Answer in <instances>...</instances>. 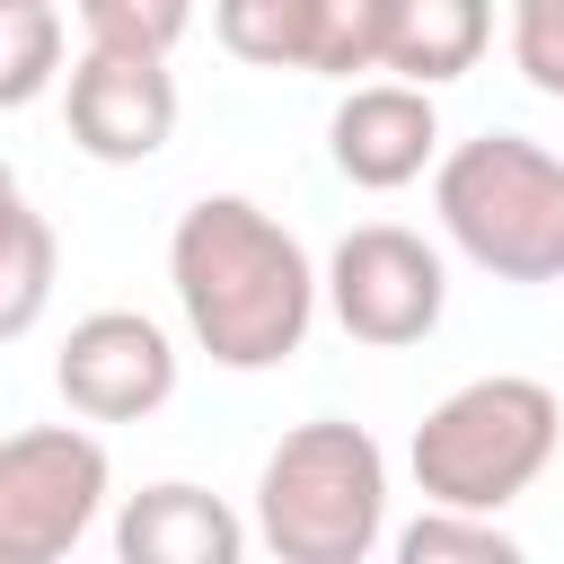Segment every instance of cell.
Wrapping results in <instances>:
<instances>
[{"label":"cell","mask_w":564,"mask_h":564,"mask_svg":"<svg viewBox=\"0 0 564 564\" xmlns=\"http://www.w3.org/2000/svg\"><path fill=\"white\" fill-rule=\"evenodd\" d=\"M106 441L88 423H35L0 441V564H62L106 511Z\"/></svg>","instance_id":"obj_5"},{"label":"cell","mask_w":564,"mask_h":564,"mask_svg":"<svg viewBox=\"0 0 564 564\" xmlns=\"http://www.w3.org/2000/svg\"><path fill=\"white\" fill-rule=\"evenodd\" d=\"M167 282H176V308H185V335L256 379V370H282L308 326H317V264L308 247L247 194H203L176 212L167 229Z\"/></svg>","instance_id":"obj_1"},{"label":"cell","mask_w":564,"mask_h":564,"mask_svg":"<svg viewBox=\"0 0 564 564\" xmlns=\"http://www.w3.org/2000/svg\"><path fill=\"white\" fill-rule=\"evenodd\" d=\"M388 546L397 564H520V538L502 529V511H449V502H423V520H405Z\"/></svg>","instance_id":"obj_14"},{"label":"cell","mask_w":564,"mask_h":564,"mask_svg":"<svg viewBox=\"0 0 564 564\" xmlns=\"http://www.w3.org/2000/svg\"><path fill=\"white\" fill-rule=\"evenodd\" d=\"M247 538L282 564H361L388 538V449L344 414L291 423L256 467Z\"/></svg>","instance_id":"obj_2"},{"label":"cell","mask_w":564,"mask_h":564,"mask_svg":"<svg viewBox=\"0 0 564 564\" xmlns=\"http://www.w3.org/2000/svg\"><path fill=\"white\" fill-rule=\"evenodd\" d=\"M115 555L123 564H238L247 555V520L220 494L167 476V485H141L115 511Z\"/></svg>","instance_id":"obj_10"},{"label":"cell","mask_w":564,"mask_h":564,"mask_svg":"<svg viewBox=\"0 0 564 564\" xmlns=\"http://www.w3.org/2000/svg\"><path fill=\"white\" fill-rule=\"evenodd\" d=\"M62 123L97 167H141L176 141V70L167 53H115L88 44L62 70Z\"/></svg>","instance_id":"obj_7"},{"label":"cell","mask_w":564,"mask_h":564,"mask_svg":"<svg viewBox=\"0 0 564 564\" xmlns=\"http://www.w3.org/2000/svg\"><path fill=\"white\" fill-rule=\"evenodd\" d=\"M212 35L247 70H308V0H212Z\"/></svg>","instance_id":"obj_13"},{"label":"cell","mask_w":564,"mask_h":564,"mask_svg":"<svg viewBox=\"0 0 564 564\" xmlns=\"http://www.w3.org/2000/svg\"><path fill=\"white\" fill-rule=\"evenodd\" d=\"M88 44H115V53H176L185 26H194V0H70Z\"/></svg>","instance_id":"obj_17"},{"label":"cell","mask_w":564,"mask_h":564,"mask_svg":"<svg viewBox=\"0 0 564 564\" xmlns=\"http://www.w3.org/2000/svg\"><path fill=\"white\" fill-rule=\"evenodd\" d=\"M62 79V9L53 0H0V115L35 106Z\"/></svg>","instance_id":"obj_15"},{"label":"cell","mask_w":564,"mask_h":564,"mask_svg":"<svg viewBox=\"0 0 564 564\" xmlns=\"http://www.w3.org/2000/svg\"><path fill=\"white\" fill-rule=\"evenodd\" d=\"M53 388L79 423H141L176 397V344L141 308H88L53 352Z\"/></svg>","instance_id":"obj_8"},{"label":"cell","mask_w":564,"mask_h":564,"mask_svg":"<svg viewBox=\"0 0 564 564\" xmlns=\"http://www.w3.org/2000/svg\"><path fill=\"white\" fill-rule=\"evenodd\" d=\"M511 70L538 97H564V0H511Z\"/></svg>","instance_id":"obj_18"},{"label":"cell","mask_w":564,"mask_h":564,"mask_svg":"<svg viewBox=\"0 0 564 564\" xmlns=\"http://www.w3.org/2000/svg\"><path fill=\"white\" fill-rule=\"evenodd\" d=\"M388 18L397 0H308V70L317 79H352L388 62Z\"/></svg>","instance_id":"obj_16"},{"label":"cell","mask_w":564,"mask_h":564,"mask_svg":"<svg viewBox=\"0 0 564 564\" xmlns=\"http://www.w3.org/2000/svg\"><path fill=\"white\" fill-rule=\"evenodd\" d=\"M9 194H18V167H9V159H0V203H9Z\"/></svg>","instance_id":"obj_19"},{"label":"cell","mask_w":564,"mask_h":564,"mask_svg":"<svg viewBox=\"0 0 564 564\" xmlns=\"http://www.w3.org/2000/svg\"><path fill=\"white\" fill-rule=\"evenodd\" d=\"M317 300L335 308V326L370 352H405L441 326L449 308V264L432 238L397 229V220H361L335 238L326 273H317Z\"/></svg>","instance_id":"obj_6"},{"label":"cell","mask_w":564,"mask_h":564,"mask_svg":"<svg viewBox=\"0 0 564 564\" xmlns=\"http://www.w3.org/2000/svg\"><path fill=\"white\" fill-rule=\"evenodd\" d=\"M53 273H62V238L44 212H26V194L0 203V344L35 335L53 308Z\"/></svg>","instance_id":"obj_12"},{"label":"cell","mask_w":564,"mask_h":564,"mask_svg":"<svg viewBox=\"0 0 564 564\" xmlns=\"http://www.w3.org/2000/svg\"><path fill=\"white\" fill-rule=\"evenodd\" d=\"M441 238L494 282H564V159L529 132H476L432 159Z\"/></svg>","instance_id":"obj_3"},{"label":"cell","mask_w":564,"mask_h":564,"mask_svg":"<svg viewBox=\"0 0 564 564\" xmlns=\"http://www.w3.org/2000/svg\"><path fill=\"white\" fill-rule=\"evenodd\" d=\"M326 150H335V176L361 185V194H397V185H414V176L441 159L432 88H414V79H361V88L335 106Z\"/></svg>","instance_id":"obj_9"},{"label":"cell","mask_w":564,"mask_h":564,"mask_svg":"<svg viewBox=\"0 0 564 564\" xmlns=\"http://www.w3.org/2000/svg\"><path fill=\"white\" fill-rule=\"evenodd\" d=\"M564 441V405L546 379H520V370H485L467 388H449L414 441H405V467L423 485V502H449V511H511L546 458Z\"/></svg>","instance_id":"obj_4"},{"label":"cell","mask_w":564,"mask_h":564,"mask_svg":"<svg viewBox=\"0 0 564 564\" xmlns=\"http://www.w3.org/2000/svg\"><path fill=\"white\" fill-rule=\"evenodd\" d=\"M485 44H494V0H397L379 70H397L414 88H449L485 62Z\"/></svg>","instance_id":"obj_11"}]
</instances>
